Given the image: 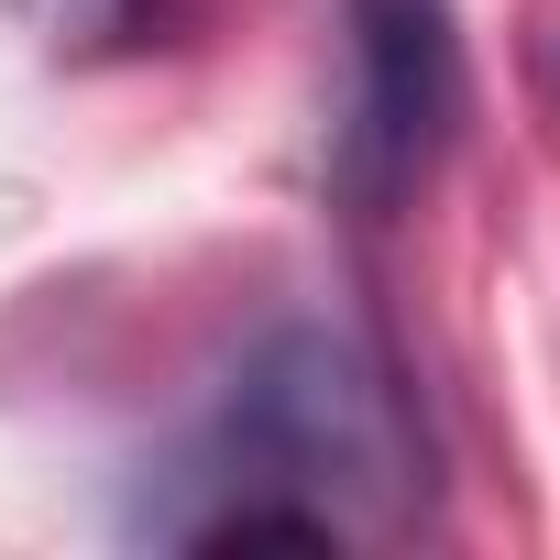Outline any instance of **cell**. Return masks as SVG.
<instances>
[{
	"label": "cell",
	"instance_id": "obj_1",
	"mask_svg": "<svg viewBox=\"0 0 560 560\" xmlns=\"http://www.w3.org/2000/svg\"><path fill=\"white\" fill-rule=\"evenodd\" d=\"M418 505L429 440L385 352L341 319H287L231 363L132 527L154 549H352L418 527Z\"/></svg>",
	"mask_w": 560,
	"mask_h": 560
},
{
	"label": "cell",
	"instance_id": "obj_2",
	"mask_svg": "<svg viewBox=\"0 0 560 560\" xmlns=\"http://www.w3.org/2000/svg\"><path fill=\"white\" fill-rule=\"evenodd\" d=\"M352 23V100L330 176L363 209H396L462 132V23L451 0H341Z\"/></svg>",
	"mask_w": 560,
	"mask_h": 560
},
{
	"label": "cell",
	"instance_id": "obj_3",
	"mask_svg": "<svg viewBox=\"0 0 560 560\" xmlns=\"http://www.w3.org/2000/svg\"><path fill=\"white\" fill-rule=\"evenodd\" d=\"M12 12L45 45H78V56H121V45L165 34V0H12Z\"/></svg>",
	"mask_w": 560,
	"mask_h": 560
}]
</instances>
